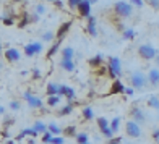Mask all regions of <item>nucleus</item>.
I'll return each mask as SVG.
<instances>
[{
  "label": "nucleus",
  "instance_id": "1",
  "mask_svg": "<svg viewBox=\"0 0 159 144\" xmlns=\"http://www.w3.org/2000/svg\"><path fill=\"white\" fill-rule=\"evenodd\" d=\"M107 73L111 78H117L122 75V67H120V60L117 57H111L109 59V65H107Z\"/></svg>",
  "mask_w": 159,
  "mask_h": 144
},
{
  "label": "nucleus",
  "instance_id": "2",
  "mask_svg": "<svg viewBox=\"0 0 159 144\" xmlns=\"http://www.w3.org/2000/svg\"><path fill=\"white\" fill-rule=\"evenodd\" d=\"M138 54H140L141 59H144V60H153V59H156L157 50H156L154 47L148 46V44H143V46H140V49H138Z\"/></svg>",
  "mask_w": 159,
  "mask_h": 144
},
{
  "label": "nucleus",
  "instance_id": "3",
  "mask_svg": "<svg viewBox=\"0 0 159 144\" xmlns=\"http://www.w3.org/2000/svg\"><path fill=\"white\" fill-rule=\"evenodd\" d=\"M114 10L119 16H130L132 11H133L132 3H128V2H117L114 5Z\"/></svg>",
  "mask_w": 159,
  "mask_h": 144
},
{
  "label": "nucleus",
  "instance_id": "4",
  "mask_svg": "<svg viewBox=\"0 0 159 144\" xmlns=\"http://www.w3.org/2000/svg\"><path fill=\"white\" fill-rule=\"evenodd\" d=\"M130 81H132V86H133L135 89H143L144 86H146V83H148V76H144L143 73L136 71V73H133V75H132Z\"/></svg>",
  "mask_w": 159,
  "mask_h": 144
},
{
  "label": "nucleus",
  "instance_id": "5",
  "mask_svg": "<svg viewBox=\"0 0 159 144\" xmlns=\"http://www.w3.org/2000/svg\"><path fill=\"white\" fill-rule=\"evenodd\" d=\"M125 131H127V134H128V136H132V138H140V134H141L140 125H138V123H135L133 120L127 121V125H125Z\"/></svg>",
  "mask_w": 159,
  "mask_h": 144
},
{
  "label": "nucleus",
  "instance_id": "6",
  "mask_svg": "<svg viewBox=\"0 0 159 144\" xmlns=\"http://www.w3.org/2000/svg\"><path fill=\"white\" fill-rule=\"evenodd\" d=\"M78 10H80V15L81 16L89 18L91 16V2H88V0H81L80 5H78Z\"/></svg>",
  "mask_w": 159,
  "mask_h": 144
},
{
  "label": "nucleus",
  "instance_id": "7",
  "mask_svg": "<svg viewBox=\"0 0 159 144\" xmlns=\"http://www.w3.org/2000/svg\"><path fill=\"white\" fill-rule=\"evenodd\" d=\"M25 99L28 100V104H30V107H33V109H41L42 107V100L39 97L31 96L30 92H25Z\"/></svg>",
  "mask_w": 159,
  "mask_h": 144
},
{
  "label": "nucleus",
  "instance_id": "8",
  "mask_svg": "<svg viewBox=\"0 0 159 144\" xmlns=\"http://www.w3.org/2000/svg\"><path fill=\"white\" fill-rule=\"evenodd\" d=\"M41 50H42V46L39 44V42H33V44H28L25 47V54L28 57H31V55H36L38 52H41Z\"/></svg>",
  "mask_w": 159,
  "mask_h": 144
},
{
  "label": "nucleus",
  "instance_id": "9",
  "mask_svg": "<svg viewBox=\"0 0 159 144\" xmlns=\"http://www.w3.org/2000/svg\"><path fill=\"white\" fill-rule=\"evenodd\" d=\"M57 96H67L68 97V100L70 99H73L75 97V91H73V88H68V86H59V94Z\"/></svg>",
  "mask_w": 159,
  "mask_h": 144
},
{
  "label": "nucleus",
  "instance_id": "10",
  "mask_svg": "<svg viewBox=\"0 0 159 144\" xmlns=\"http://www.w3.org/2000/svg\"><path fill=\"white\" fill-rule=\"evenodd\" d=\"M70 26H71V21H67V23H63V24L59 28V31H57V42L65 37V34L70 31Z\"/></svg>",
  "mask_w": 159,
  "mask_h": 144
},
{
  "label": "nucleus",
  "instance_id": "11",
  "mask_svg": "<svg viewBox=\"0 0 159 144\" xmlns=\"http://www.w3.org/2000/svg\"><path fill=\"white\" fill-rule=\"evenodd\" d=\"M5 59L8 62H16V60H20V52L16 49H7L5 50Z\"/></svg>",
  "mask_w": 159,
  "mask_h": 144
},
{
  "label": "nucleus",
  "instance_id": "12",
  "mask_svg": "<svg viewBox=\"0 0 159 144\" xmlns=\"http://www.w3.org/2000/svg\"><path fill=\"white\" fill-rule=\"evenodd\" d=\"M132 117L135 118V120H133L135 123H138V125H140V123H144V113L138 109V107H135V109L132 110Z\"/></svg>",
  "mask_w": 159,
  "mask_h": 144
},
{
  "label": "nucleus",
  "instance_id": "13",
  "mask_svg": "<svg viewBox=\"0 0 159 144\" xmlns=\"http://www.w3.org/2000/svg\"><path fill=\"white\" fill-rule=\"evenodd\" d=\"M148 81L153 84V86H157L159 84V70H156V68H153L148 73Z\"/></svg>",
  "mask_w": 159,
  "mask_h": 144
},
{
  "label": "nucleus",
  "instance_id": "14",
  "mask_svg": "<svg viewBox=\"0 0 159 144\" xmlns=\"http://www.w3.org/2000/svg\"><path fill=\"white\" fill-rule=\"evenodd\" d=\"M120 92H125V88H124V84H122L120 81L115 80L111 86V94H120Z\"/></svg>",
  "mask_w": 159,
  "mask_h": 144
},
{
  "label": "nucleus",
  "instance_id": "15",
  "mask_svg": "<svg viewBox=\"0 0 159 144\" xmlns=\"http://www.w3.org/2000/svg\"><path fill=\"white\" fill-rule=\"evenodd\" d=\"M88 33L91 36H96L98 34L96 33V20H94V16H89L88 18Z\"/></svg>",
  "mask_w": 159,
  "mask_h": 144
},
{
  "label": "nucleus",
  "instance_id": "16",
  "mask_svg": "<svg viewBox=\"0 0 159 144\" xmlns=\"http://www.w3.org/2000/svg\"><path fill=\"white\" fill-rule=\"evenodd\" d=\"M73 55H75V52H73V49H71V47H67V49L62 50L63 60H73Z\"/></svg>",
  "mask_w": 159,
  "mask_h": 144
},
{
  "label": "nucleus",
  "instance_id": "17",
  "mask_svg": "<svg viewBox=\"0 0 159 144\" xmlns=\"http://www.w3.org/2000/svg\"><path fill=\"white\" fill-rule=\"evenodd\" d=\"M62 68L65 70V71H73L75 70V63H73V60H63L62 59Z\"/></svg>",
  "mask_w": 159,
  "mask_h": 144
},
{
  "label": "nucleus",
  "instance_id": "18",
  "mask_svg": "<svg viewBox=\"0 0 159 144\" xmlns=\"http://www.w3.org/2000/svg\"><path fill=\"white\" fill-rule=\"evenodd\" d=\"M47 94H49V97L50 96H57V94H59V86H57L55 83H50L47 86Z\"/></svg>",
  "mask_w": 159,
  "mask_h": 144
},
{
  "label": "nucleus",
  "instance_id": "19",
  "mask_svg": "<svg viewBox=\"0 0 159 144\" xmlns=\"http://www.w3.org/2000/svg\"><path fill=\"white\" fill-rule=\"evenodd\" d=\"M36 134H38V133H36V129H34V128H28V129H23V131L20 133L18 139L25 138V136H31V138H33V136H36Z\"/></svg>",
  "mask_w": 159,
  "mask_h": 144
},
{
  "label": "nucleus",
  "instance_id": "20",
  "mask_svg": "<svg viewBox=\"0 0 159 144\" xmlns=\"http://www.w3.org/2000/svg\"><path fill=\"white\" fill-rule=\"evenodd\" d=\"M33 128L36 129V133H47V126L42 123V121H36V125Z\"/></svg>",
  "mask_w": 159,
  "mask_h": 144
},
{
  "label": "nucleus",
  "instance_id": "21",
  "mask_svg": "<svg viewBox=\"0 0 159 144\" xmlns=\"http://www.w3.org/2000/svg\"><path fill=\"white\" fill-rule=\"evenodd\" d=\"M101 63H102V57L101 55H96V57H93V59L89 60V65L91 67H96V68L101 67Z\"/></svg>",
  "mask_w": 159,
  "mask_h": 144
},
{
  "label": "nucleus",
  "instance_id": "22",
  "mask_svg": "<svg viewBox=\"0 0 159 144\" xmlns=\"http://www.w3.org/2000/svg\"><path fill=\"white\" fill-rule=\"evenodd\" d=\"M148 104H149V107H153V109H159V97L151 96L148 99Z\"/></svg>",
  "mask_w": 159,
  "mask_h": 144
},
{
  "label": "nucleus",
  "instance_id": "23",
  "mask_svg": "<svg viewBox=\"0 0 159 144\" xmlns=\"http://www.w3.org/2000/svg\"><path fill=\"white\" fill-rule=\"evenodd\" d=\"M98 126L101 128V131H104L106 128H109V121H107L104 117H101V118H98Z\"/></svg>",
  "mask_w": 159,
  "mask_h": 144
},
{
  "label": "nucleus",
  "instance_id": "24",
  "mask_svg": "<svg viewBox=\"0 0 159 144\" xmlns=\"http://www.w3.org/2000/svg\"><path fill=\"white\" fill-rule=\"evenodd\" d=\"M83 117H84V120H91L93 117H94L91 107H84V109H83Z\"/></svg>",
  "mask_w": 159,
  "mask_h": 144
},
{
  "label": "nucleus",
  "instance_id": "25",
  "mask_svg": "<svg viewBox=\"0 0 159 144\" xmlns=\"http://www.w3.org/2000/svg\"><path fill=\"white\" fill-rule=\"evenodd\" d=\"M47 104H49L50 107L59 105V104H60V97H59V96H50V97L47 99Z\"/></svg>",
  "mask_w": 159,
  "mask_h": 144
},
{
  "label": "nucleus",
  "instance_id": "26",
  "mask_svg": "<svg viewBox=\"0 0 159 144\" xmlns=\"http://www.w3.org/2000/svg\"><path fill=\"white\" fill-rule=\"evenodd\" d=\"M47 131H49L50 134H60V131H62V129H60L59 126H57L55 123H50V125L47 126Z\"/></svg>",
  "mask_w": 159,
  "mask_h": 144
},
{
  "label": "nucleus",
  "instance_id": "27",
  "mask_svg": "<svg viewBox=\"0 0 159 144\" xmlns=\"http://www.w3.org/2000/svg\"><path fill=\"white\" fill-rule=\"evenodd\" d=\"M76 141H78V144H86V142H88V134H86V133L76 134Z\"/></svg>",
  "mask_w": 159,
  "mask_h": 144
},
{
  "label": "nucleus",
  "instance_id": "28",
  "mask_svg": "<svg viewBox=\"0 0 159 144\" xmlns=\"http://www.w3.org/2000/svg\"><path fill=\"white\" fill-rule=\"evenodd\" d=\"M111 129H112V131H117V129H119V126H120V118L119 117H115L112 121H111Z\"/></svg>",
  "mask_w": 159,
  "mask_h": 144
},
{
  "label": "nucleus",
  "instance_id": "29",
  "mask_svg": "<svg viewBox=\"0 0 159 144\" xmlns=\"http://www.w3.org/2000/svg\"><path fill=\"white\" fill-rule=\"evenodd\" d=\"M71 110H73V105H71V104L68 102L65 107H62V109H60V115H68Z\"/></svg>",
  "mask_w": 159,
  "mask_h": 144
},
{
  "label": "nucleus",
  "instance_id": "30",
  "mask_svg": "<svg viewBox=\"0 0 159 144\" xmlns=\"http://www.w3.org/2000/svg\"><path fill=\"white\" fill-rule=\"evenodd\" d=\"M124 37L125 39H133L135 37V31L133 29H124Z\"/></svg>",
  "mask_w": 159,
  "mask_h": 144
},
{
  "label": "nucleus",
  "instance_id": "31",
  "mask_svg": "<svg viewBox=\"0 0 159 144\" xmlns=\"http://www.w3.org/2000/svg\"><path fill=\"white\" fill-rule=\"evenodd\" d=\"M57 49H59V42H57V44H54L52 47H50V50L47 52V57L50 59V57H54L55 55V52H57Z\"/></svg>",
  "mask_w": 159,
  "mask_h": 144
},
{
  "label": "nucleus",
  "instance_id": "32",
  "mask_svg": "<svg viewBox=\"0 0 159 144\" xmlns=\"http://www.w3.org/2000/svg\"><path fill=\"white\" fill-rule=\"evenodd\" d=\"M65 134L67 136H75V126H68V128H65Z\"/></svg>",
  "mask_w": 159,
  "mask_h": 144
},
{
  "label": "nucleus",
  "instance_id": "33",
  "mask_svg": "<svg viewBox=\"0 0 159 144\" xmlns=\"http://www.w3.org/2000/svg\"><path fill=\"white\" fill-rule=\"evenodd\" d=\"M28 21H30V18H28V15L25 13V15H23V20H21L20 23H18V28H25V24L28 23Z\"/></svg>",
  "mask_w": 159,
  "mask_h": 144
},
{
  "label": "nucleus",
  "instance_id": "34",
  "mask_svg": "<svg viewBox=\"0 0 159 144\" xmlns=\"http://www.w3.org/2000/svg\"><path fill=\"white\" fill-rule=\"evenodd\" d=\"M50 144H63V138H60V136H54L52 141H50Z\"/></svg>",
  "mask_w": 159,
  "mask_h": 144
},
{
  "label": "nucleus",
  "instance_id": "35",
  "mask_svg": "<svg viewBox=\"0 0 159 144\" xmlns=\"http://www.w3.org/2000/svg\"><path fill=\"white\" fill-rule=\"evenodd\" d=\"M52 138H54V136L47 131V133H44V136H42V141H44V142H50V141H52Z\"/></svg>",
  "mask_w": 159,
  "mask_h": 144
},
{
  "label": "nucleus",
  "instance_id": "36",
  "mask_svg": "<svg viewBox=\"0 0 159 144\" xmlns=\"http://www.w3.org/2000/svg\"><path fill=\"white\" fill-rule=\"evenodd\" d=\"M80 2H81V0H70V2H68V7H70V8H78Z\"/></svg>",
  "mask_w": 159,
  "mask_h": 144
},
{
  "label": "nucleus",
  "instance_id": "37",
  "mask_svg": "<svg viewBox=\"0 0 159 144\" xmlns=\"http://www.w3.org/2000/svg\"><path fill=\"white\" fill-rule=\"evenodd\" d=\"M2 21H3V24H7V26L13 24V18H11V16H3V18H2Z\"/></svg>",
  "mask_w": 159,
  "mask_h": 144
},
{
  "label": "nucleus",
  "instance_id": "38",
  "mask_svg": "<svg viewBox=\"0 0 159 144\" xmlns=\"http://www.w3.org/2000/svg\"><path fill=\"white\" fill-rule=\"evenodd\" d=\"M52 37H54V33H50V31L44 33V36H42V39H44V41H52Z\"/></svg>",
  "mask_w": 159,
  "mask_h": 144
},
{
  "label": "nucleus",
  "instance_id": "39",
  "mask_svg": "<svg viewBox=\"0 0 159 144\" xmlns=\"http://www.w3.org/2000/svg\"><path fill=\"white\" fill-rule=\"evenodd\" d=\"M112 133H114V131L111 129V126H109V128H106L104 131H102V134H104V136H107L109 139H112Z\"/></svg>",
  "mask_w": 159,
  "mask_h": 144
},
{
  "label": "nucleus",
  "instance_id": "40",
  "mask_svg": "<svg viewBox=\"0 0 159 144\" xmlns=\"http://www.w3.org/2000/svg\"><path fill=\"white\" fill-rule=\"evenodd\" d=\"M36 11H38V15H42V13L46 11V8H44V5H38V7H36Z\"/></svg>",
  "mask_w": 159,
  "mask_h": 144
},
{
  "label": "nucleus",
  "instance_id": "41",
  "mask_svg": "<svg viewBox=\"0 0 159 144\" xmlns=\"http://www.w3.org/2000/svg\"><path fill=\"white\" fill-rule=\"evenodd\" d=\"M10 107H11L13 110H18L20 109V104L16 102V100H13V102H10Z\"/></svg>",
  "mask_w": 159,
  "mask_h": 144
},
{
  "label": "nucleus",
  "instance_id": "42",
  "mask_svg": "<svg viewBox=\"0 0 159 144\" xmlns=\"http://www.w3.org/2000/svg\"><path fill=\"white\" fill-rule=\"evenodd\" d=\"M119 142H122V138H112V139H109V144H119Z\"/></svg>",
  "mask_w": 159,
  "mask_h": 144
},
{
  "label": "nucleus",
  "instance_id": "43",
  "mask_svg": "<svg viewBox=\"0 0 159 144\" xmlns=\"http://www.w3.org/2000/svg\"><path fill=\"white\" fill-rule=\"evenodd\" d=\"M132 5H136V7H143V2H141V0H133V2H132Z\"/></svg>",
  "mask_w": 159,
  "mask_h": 144
},
{
  "label": "nucleus",
  "instance_id": "44",
  "mask_svg": "<svg viewBox=\"0 0 159 144\" xmlns=\"http://www.w3.org/2000/svg\"><path fill=\"white\" fill-rule=\"evenodd\" d=\"M153 138H154V139H156V141L159 142V129H156V131L153 133Z\"/></svg>",
  "mask_w": 159,
  "mask_h": 144
},
{
  "label": "nucleus",
  "instance_id": "45",
  "mask_svg": "<svg viewBox=\"0 0 159 144\" xmlns=\"http://www.w3.org/2000/svg\"><path fill=\"white\" fill-rule=\"evenodd\" d=\"M125 94H127V96H132V94H133V88H127V89H125Z\"/></svg>",
  "mask_w": 159,
  "mask_h": 144
},
{
  "label": "nucleus",
  "instance_id": "46",
  "mask_svg": "<svg viewBox=\"0 0 159 144\" xmlns=\"http://www.w3.org/2000/svg\"><path fill=\"white\" fill-rule=\"evenodd\" d=\"M151 5H153V7H156V8H159V2H154V0H151V2H149Z\"/></svg>",
  "mask_w": 159,
  "mask_h": 144
},
{
  "label": "nucleus",
  "instance_id": "47",
  "mask_svg": "<svg viewBox=\"0 0 159 144\" xmlns=\"http://www.w3.org/2000/svg\"><path fill=\"white\" fill-rule=\"evenodd\" d=\"M54 5H55V7H59V8H60V7H63L62 2H54Z\"/></svg>",
  "mask_w": 159,
  "mask_h": 144
},
{
  "label": "nucleus",
  "instance_id": "48",
  "mask_svg": "<svg viewBox=\"0 0 159 144\" xmlns=\"http://www.w3.org/2000/svg\"><path fill=\"white\" fill-rule=\"evenodd\" d=\"M156 63H157V65H159V54H157V55H156Z\"/></svg>",
  "mask_w": 159,
  "mask_h": 144
},
{
  "label": "nucleus",
  "instance_id": "49",
  "mask_svg": "<svg viewBox=\"0 0 159 144\" xmlns=\"http://www.w3.org/2000/svg\"><path fill=\"white\" fill-rule=\"evenodd\" d=\"M7 144H15V142H13V141H8V142H7Z\"/></svg>",
  "mask_w": 159,
  "mask_h": 144
},
{
  "label": "nucleus",
  "instance_id": "50",
  "mask_svg": "<svg viewBox=\"0 0 159 144\" xmlns=\"http://www.w3.org/2000/svg\"><path fill=\"white\" fill-rule=\"evenodd\" d=\"M28 144H34V141H33V139H31V141H30V142H28Z\"/></svg>",
  "mask_w": 159,
  "mask_h": 144
},
{
  "label": "nucleus",
  "instance_id": "51",
  "mask_svg": "<svg viewBox=\"0 0 159 144\" xmlns=\"http://www.w3.org/2000/svg\"><path fill=\"white\" fill-rule=\"evenodd\" d=\"M0 113H3V109H2V107H0Z\"/></svg>",
  "mask_w": 159,
  "mask_h": 144
},
{
  "label": "nucleus",
  "instance_id": "52",
  "mask_svg": "<svg viewBox=\"0 0 159 144\" xmlns=\"http://www.w3.org/2000/svg\"><path fill=\"white\" fill-rule=\"evenodd\" d=\"M0 52H2V44H0Z\"/></svg>",
  "mask_w": 159,
  "mask_h": 144
},
{
  "label": "nucleus",
  "instance_id": "53",
  "mask_svg": "<svg viewBox=\"0 0 159 144\" xmlns=\"http://www.w3.org/2000/svg\"><path fill=\"white\" fill-rule=\"evenodd\" d=\"M0 70H2V63H0Z\"/></svg>",
  "mask_w": 159,
  "mask_h": 144
},
{
  "label": "nucleus",
  "instance_id": "54",
  "mask_svg": "<svg viewBox=\"0 0 159 144\" xmlns=\"http://www.w3.org/2000/svg\"><path fill=\"white\" fill-rule=\"evenodd\" d=\"M86 144H89V142H86Z\"/></svg>",
  "mask_w": 159,
  "mask_h": 144
}]
</instances>
